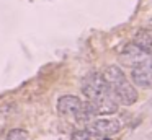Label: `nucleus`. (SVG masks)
Returning <instances> with one entry per match:
<instances>
[{
	"instance_id": "obj_3",
	"label": "nucleus",
	"mask_w": 152,
	"mask_h": 140,
	"mask_svg": "<svg viewBox=\"0 0 152 140\" xmlns=\"http://www.w3.org/2000/svg\"><path fill=\"white\" fill-rule=\"evenodd\" d=\"M133 83L139 88H152V57L149 56L138 65L131 67Z\"/></svg>"
},
{
	"instance_id": "obj_11",
	"label": "nucleus",
	"mask_w": 152,
	"mask_h": 140,
	"mask_svg": "<svg viewBox=\"0 0 152 140\" xmlns=\"http://www.w3.org/2000/svg\"><path fill=\"white\" fill-rule=\"evenodd\" d=\"M0 140H2V139H0Z\"/></svg>"
},
{
	"instance_id": "obj_1",
	"label": "nucleus",
	"mask_w": 152,
	"mask_h": 140,
	"mask_svg": "<svg viewBox=\"0 0 152 140\" xmlns=\"http://www.w3.org/2000/svg\"><path fill=\"white\" fill-rule=\"evenodd\" d=\"M82 93L87 96L90 103L97 108L98 116H110L118 111V101L115 99L113 93H111L108 83L105 81L102 74L98 72H92L82 80Z\"/></svg>"
},
{
	"instance_id": "obj_2",
	"label": "nucleus",
	"mask_w": 152,
	"mask_h": 140,
	"mask_svg": "<svg viewBox=\"0 0 152 140\" xmlns=\"http://www.w3.org/2000/svg\"><path fill=\"white\" fill-rule=\"evenodd\" d=\"M103 78L108 83L111 93H113L115 99L118 101V104L123 106H131L138 101V91L133 86V83L128 80V77L124 75V72L118 65H110L106 67L103 72Z\"/></svg>"
},
{
	"instance_id": "obj_7",
	"label": "nucleus",
	"mask_w": 152,
	"mask_h": 140,
	"mask_svg": "<svg viewBox=\"0 0 152 140\" xmlns=\"http://www.w3.org/2000/svg\"><path fill=\"white\" fill-rule=\"evenodd\" d=\"M133 42H134L136 46H139L146 54L152 56V29L151 28L139 29L134 34V41Z\"/></svg>"
},
{
	"instance_id": "obj_9",
	"label": "nucleus",
	"mask_w": 152,
	"mask_h": 140,
	"mask_svg": "<svg viewBox=\"0 0 152 140\" xmlns=\"http://www.w3.org/2000/svg\"><path fill=\"white\" fill-rule=\"evenodd\" d=\"M97 137H100V135H95V134L90 132L87 127L82 129V130H75V132L72 134V140H95Z\"/></svg>"
},
{
	"instance_id": "obj_6",
	"label": "nucleus",
	"mask_w": 152,
	"mask_h": 140,
	"mask_svg": "<svg viewBox=\"0 0 152 140\" xmlns=\"http://www.w3.org/2000/svg\"><path fill=\"white\" fill-rule=\"evenodd\" d=\"M147 57H149V54H146L139 46H136L134 42H131V44H128L123 49V52H121V56H120V60H121L123 65L134 67V65H138L139 62H142L144 59H147Z\"/></svg>"
},
{
	"instance_id": "obj_10",
	"label": "nucleus",
	"mask_w": 152,
	"mask_h": 140,
	"mask_svg": "<svg viewBox=\"0 0 152 140\" xmlns=\"http://www.w3.org/2000/svg\"><path fill=\"white\" fill-rule=\"evenodd\" d=\"M95 140H110V139H108V137H97Z\"/></svg>"
},
{
	"instance_id": "obj_8",
	"label": "nucleus",
	"mask_w": 152,
	"mask_h": 140,
	"mask_svg": "<svg viewBox=\"0 0 152 140\" xmlns=\"http://www.w3.org/2000/svg\"><path fill=\"white\" fill-rule=\"evenodd\" d=\"M5 140H30V134L25 129H12L7 134Z\"/></svg>"
},
{
	"instance_id": "obj_4",
	"label": "nucleus",
	"mask_w": 152,
	"mask_h": 140,
	"mask_svg": "<svg viewBox=\"0 0 152 140\" xmlns=\"http://www.w3.org/2000/svg\"><path fill=\"white\" fill-rule=\"evenodd\" d=\"M121 127H123V124L118 119H93L87 126V129L90 132H93L95 135L110 137V135H115V134L120 132Z\"/></svg>"
},
{
	"instance_id": "obj_5",
	"label": "nucleus",
	"mask_w": 152,
	"mask_h": 140,
	"mask_svg": "<svg viewBox=\"0 0 152 140\" xmlns=\"http://www.w3.org/2000/svg\"><path fill=\"white\" fill-rule=\"evenodd\" d=\"M82 104H84V101H82L79 96L64 95V96H61L59 101H57V111L62 116H71V117L75 119V116H77L82 109Z\"/></svg>"
}]
</instances>
